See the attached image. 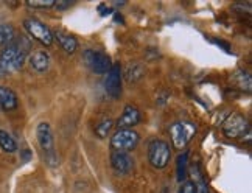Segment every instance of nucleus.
Returning a JSON list of instances; mask_svg holds the SVG:
<instances>
[{
  "label": "nucleus",
  "instance_id": "39448f33",
  "mask_svg": "<svg viewBox=\"0 0 252 193\" xmlns=\"http://www.w3.org/2000/svg\"><path fill=\"white\" fill-rule=\"evenodd\" d=\"M24 28L25 32L30 34L34 41H37L39 44L45 45V47H50L53 44V34L52 30L48 28L42 21L36 17H28L24 21Z\"/></svg>",
  "mask_w": 252,
  "mask_h": 193
},
{
  "label": "nucleus",
  "instance_id": "1a4fd4ad",
  "mask_svg": "<svg viewBox=\"0 0 252 193\" xmlns=\"http://www.w3.org/2000/svg\"><path fill=\"white\" fill-rule=\"evenodd\" d=\"M104 89L111 95L112 98H119L122 94V67L120 64H112L109 72L106 73V80H104Z\"/></svg>",
  "mask_w": 252,
  "mask_h": 193
},
{
  "label": "nucleus",
  "instance_id": "f257e3e1",
  "mask_svg": "<svg viewBox=\"0 0 252 193\" xmlns=\"http://www.w3.org/2000/svg\"><path fill=\"white\" fill-rule=\"evenodd\" d=\"M28 45L24 42V39H14L8 47H5L0 53V70L3 75L14 73L21 70L25 64Z\"/></svg>",
  "mask_w": 252,
  "mask_h": 193
},
{
  "label": "nucleus",
  "instance_id": "9d476101",
  "mask_svg": "<svg viewBox=\"0 0 252 193\" xmlns=\"http://www.w3.org/2000/svg\"><path fill=\"white\" fill-rule=\"evenodd\" d=\"M142 120L140 111L132 104H126L123 108V112L117 120L119 129H132L135 125H139Z\"/></svg>",
  "mask_w": 252,
  "mask_h": 193
},
{
  "label": "nucleus",
  "instance_id": "9b49d317",
  "mask_svg": "<svg viewBox=\"0 0 252 193\" xmlns=\"http://www.w3.org/2000/svg\"><path fill=\"white\" fill-rule=\"evenodd\" d=\"M111 165L115 173L119 175H128L134 167V161L128 153L123 151H112L111 154Z\"/></svg>",
  "mask_w": 252,
  "mask_h": 193
},
{
  "label": "nucleus",
  "instance_id": "5701e85b",
  "mask_svg": "<svg viewBox=\"0 0 252 193\" xmlns=\"http://www.w3.org/2000/svg\"><path fill=\"white\" fill-rule=\"evenodd\" d=\"M73 2H70V0H58V2H55V6L58 9H65V8H69L72 6Z\"/></svg>",
  "mask_w": 252,
  "mask_h": 193
},
{
  "label": "nucleus",
  "instance_id": "20e7f679",
  "mask_svg": "<svg viewBox=\"0 0 252 193\" xmlns=\"http://www.w3.org/2000/svg\"><path fill=\"white\" fill-rule=\"evenodd\" d=\"M171 159L170 143L162 139H154L148 145V161L154 168H165Z\"/></svg>",
  "mask_w": 252,
  "mask_h": 193
},
{
  "label": "nucleus",
  "instance_id": "6ab92c4d",
  "mask_svg": "<svg viewBox=\"0 0 252 193\" xmlns=\"http://www.w3.org/2000/svg\"><path fill=\"white\" fill-rule=\"evenodd\" d=\"M114 127V122L111 119H103L100 123H96L95 125V134L98 136L100 139H104V137H108V134L111 132Z\"/></svg>",
  "mask_w": 252,
  "mask_h": 193
},
{
  "label": "nucleus",
  "instance_id": "412c9836",
  "mask_svg": "<svg viewBox=\"0 0 252 193\" xmlns=\"http://www.w3.org/2000/svg\"><path fill=\"white\" fill-rule=\"evenodd\" d=\"M56 0H28L27 6L34 8V9H45V8H52L55 6Z\"/></svg>",
  "mask_w": 252,
  "mask_h": 193
},
{
  "label": "nucleus",
  "instance_id": "f3484780",
  "mask_svg": "<svg viewBox=\"0 0 252 193\" xmlns=\"http://www.w3.org/2000/svg\"><path fill=\"white\" fill-rule=\"evenodd\" d=\"M16 39V32L13 25L9 24H2L0 25V47L5 48Z\"/></svg>",
  "mask_w": 252,
  "mask_h": 193
},
{
  "label": "nucleus",
  "instance_id": "2eb2a0df",
  "mask_svg": "<svg viewBox=\"0 0 252 193\" xmlns=\"http://www.w3.org/2000/svg\"><path fill=\"white\" fill-rule=\"evenodd\" d=\"M0 108L3 111H13L17 108V96L16 94L5 86H0Z\"/></svg>",
  "mask_w": 252,
  "mask_h": 193
},
{
  "label": "nucleus",
  "instance_id": "7ed1b4c3",
  "mask_svg": "<svg viewBox=\"0 0 252 193\" xmlns=\"http://www.w3.org/2000/svg\"><path fill=\"white\" fill-rule=\"evenodd\" d=\"M196 131H198V128L193 122H189V120L174 122L170 127V137L173 142V147L178 150L186 148L191 142V139L195 137Z\"/></svg>",
  "mask_w": 252,
  "mask_h": 193
},
{
  "label": "nucleus",
  "instance_id": "f8f14e48",
  "mask_svg": "<svg viewBox=\"0 0 252 193\" xmlns=\"http://www.w3.org/2000/svg\"><path fill=\"white\" fill-rule=\"evenodd\" d=\"M50 55L47 52H34L32 56H30V65L32 69L36 70L37 73H44L48 70V67H50Z\"/></svg>",
  "mask_w": 252,
  "mask_h": 193
},
{
  "label": "nucleus",
  "instance_id": "b1692460",
  "mask_svg": "<svg viewBox=\"0 0 252 193\" xmlns=\"http://www.w3.org/2000/svg\"><path fill=\"white\" fill-rule=\"evenodd\" d=\"M0 78H3V73H2V70H0Z\"/></svg>",
  "mask_w": 252,
  "mask_h": 193
},
{
  "label": "nucleus",
  "instance_id": "dca6fc26",
  "mask_svg": "<svg viewBox=\"0 0 252 193\" xmlns=\"http://www.w3.org/2000/svg\"><path fill=\"white\" fill-rule=\"evenodd\" d=\"M191 173H193V175H191L193 176L191 182L196 187V193H210V189L207 186V182H206L204 176H202V173H201V170H199V167L196 165V163L191 167Z\"/></svg>",
  "mask_w": 252,
  "mask_h": 193
},
{
  "label": "nucleus",
  "instance_id": "a211bd4d",
  "mask_svg": "<svg viewBox=\"0 0 252 193\" xmlns=\"http://www.w3.org/2000/svg\"><path fill=\"white\" fill-rule=\"evenodd\" d=\"M0 148H2L5 153H16L17 151V143L16 140L9 136V134L3 129H0Z\"/></svg>",
  "mask_w": 252,
  "mask_h": 193
},
{
  "label": "nucleus",
  "instance_id": "6e6552de",
  "mask_svg": "<svg viewBox=\"0 0 252 193\" xmlns=\"http://www.w3.org/2000/svg\"><path fill=\"white\" fill-rule=\"evenodd\" d=\"M249 129H251L249 122L245 115H241V114H232L230 117L222 123V132H224V136L229 139L243 137Z\"/></svg>",
  "mask_w": 252,
  "mask_h": 193
},
{
  "label": "nucleus",
  "instance_id": "393cba45",
  "mask_svg": "<svg viewBox=\"0 0 252 193\" xmlns=\"http://www.w3.org/2000/svg\"><path fill=\"white\" fill-rule=\"evenodd\" d=\"M0 109H2V108H0Z\"/></svg>",
  "mask_w": 252,
  "mask_h": 193
},
{
  "label": "nucleus",
  "instance_id": "ddd939ff",
  "mask_svg": "<svg viewBox=\"0 0 252 193\" xmlns=\"http://www.w3.org/2000/svg\"><path fill=\"white\" fill-rule=\"evenodd\" d=\"M52 34H53V39H56L58 42H60V45L67 53H75L76 47H78V42H76V39L72 34L65 33L63 30H55V32H52Z\"/></svg>",
  "mask_w": 252,
  "mask_h": 193
},
{
  "label": "nucleus",
  "instance_id": "4468645a",
  "mask_svg": "<svg viewBox=\"0 0 252 193\" xmlns=\"http://www.w3.org/2000/svg\"><path fill=\"white\" fill-rule=\"evenodd\" d=\"M123 75H125V80L128 83H137L145 76V67L137 61H132L125 67Z\"/></svg>",
  "mask_w": 252,
  "mask_h": 193
},
{
  "label": "nucleus",
  "instance_id": "0eeeda50",
  "mask_svg": "<svg viewBox=\"0 0 252 193\" xmlns=\"http://www.w3.org/2000/svg\"><path fill=\"white\" fill-rule=\"evenodd\" d=\"M84 63L86 65L89 67V69L95 73H98V75H104V73H108L109 69L112 67V63H111V58L100 52V50H92V48H89V50H86L84 55Z\"/></svg>",
  "mask_w": 252,
  "mask_h": 193
},
{
  "label": "nucleus",
  "instance_id": "4be33fe9",
  "mask_svg": "<svg viewBox=\"0 0 252 193\" xmlns=\"http://www.w3.org/2000/svg\"><path fill=\"white\" fill-rule=\"evenodd\" d=\"M178 193H196V187L191 181H184Z\"/></svg>",
  "mask_w": 252,
  "mask_h": 193
},
{
  "label": "nucleus",
  "instance_id": "423d86ee",
  "mask_svg": "<svg viewBox=\"0 0 252 193\" xmlns=\"http://www.w3.org/2000/svg\"><path fill=\"white\" fill-rule=\"evenodd\" d=\"M139 140H140L139 132H135L134 129H119L111 137V148L114 151L128 153L137 147Z\"/></svg>",
  "mask_w": 252,
  "mask_h": 193
},
{
  "label": "nucleus",
  "instance_id": "f03ea898",
  "mask_svg": "<svg viewBox=\"0 0 252 193\" xmlns=\"http://www.w3.org/2000/svg\"><path fill=\"white\" fill-rule=\"evenodd\" d=\"M36 137H37V143L44 153L45 162L50 167H58L60 165V161H58V154L55 150V136H53V129L50 127V123L47 122H41L36 128Z\"/></svg>",
  "mask_w": 252,
  "mask_h": 193
},
{
  "label": "nucleus",
  "instance_id": "aec40b11",
  "mask_svg": "<svg viewBox=\"0 0 252 193\" xmlns=\"http://www.w3.org/2000/svg\"><path fill=\"white\" fill-rule=\"evenodd\" d=\"M176 173H178V181L182 182L187 178V153L179 154L178 163H176Z\"/></svg>",
  "mask_w": 252,
  "mask_h": 193
}]
</instances>
